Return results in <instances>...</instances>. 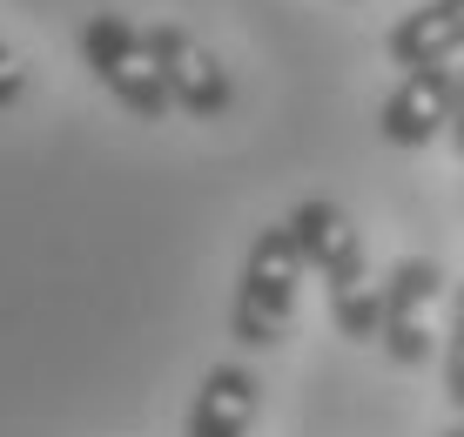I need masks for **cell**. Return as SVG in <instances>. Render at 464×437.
<instances>
[{
	"label": "cell",
	"mask_w": 464,
	"mask_h": 437,
	"mask_svg": "<svg viewBox=\"0 0 464 437\" xmlns=\"http://www.w3.org/2000/svg\"><path fill=\"white\" fill-rule=\"evenodd\" d=\"M283 229H290L303 269H316V283H324L330 323H337L350 344H371L383 296H377V277H371V256H363L357 222H350L330 196H310V202H296L290 216H283Z\"/></svg>",
	"instance_id": "1"
},
{
	"label": "cell",
	"mask_w": 464,
	"mask_h": 437,
	"mask_svg": "<svg viewBox=\"0 0 464 437\" xmlns=\"http://www.w3.org/2000/svg\"><path fill=\"white\" fill-rule=\"evenodd\" d=\"M296 283H303V256L283 222H269L249 242L243 269H236V303H229V336L243 350H276L290 336L296 316Z\"/></svg>",
	"instance_id": "2"
},
{
	"label": "cell",
	"mask_w": 464,
	"mask_h": 437,
	"mask_svg": "<svg viewBox=\"0 0 464 437\" xmlns=\"http://www.w3.org/2000/svg\"><path fill=\"white\" fill-rule=\"evenodd\" d=\"M74 47H82L88 74L102 81L135 121H169L175 115L162 74H155V54H149V27H135L128 14H108L102 7V14H88V21H82Z\"/></svg>",
	"instance_id": "3"
},
{
	"label": "cell",
	"mask_w": 464,
	"mask_h": 437,
	"mask_svg": "<svg viewBox=\"0 0 464 437\" xmlns=\"http://www.w3.org/2000/svg\"><path fill=\"white\" fill-rule=\"evenodd\" d=\"M383 310H377V344L391 364L418 370L430 350H438V330H430V310H438L444 296V269L430 263V256H397L391 277L377 283Z\"/></svg>",
	"instance_id": "4"
},
{
	"label": "cell",
	"mask_w": 464,
	"mask_h": 437,
	"mask_svg": "<svg viewBox=\"0 0 464 437\" xmlns=\"http://www.w3.org/2000/svg\"><path fill=\"white\" fill-rule=\"evenodd\" d=\"M149 54H155V74H162V88H169V108H182V115H196V121H216V115L236 108L229 68H222L188 27L155 21L149 27Z\"/></svg>",
	"instance_id": "5"
},
{
	"label": "cell",
	"mask_w": 464,
	"mask_h": 437,
	"mask_svg": "<svg viewBox=\"0 0 464 437\" xmlns=\"http://www.w3.org/2000/svg\"><path fill=\"white\" fill-rule=\"evenodd\" d=\"M451 88H458V68H418L404 74L391 94H383V141L391 149H424V141H438L444 128H451Z\"/></svg>",
	"instance_id": "6"
},
{
	"label": "cell",
	"mask_w": 464,
	"mask_h": 437,
	"mask_svg": "<svg viewBox=\"0 0 464 437\" xmlns=\"http://www.w3.org/2000/svg\"><path fill=\"white\" fill-rule=\"evenodd\" d=\"M383 54L404 74L464 61V0H424V7H411L404 21L383 34Z\"/></svg>",
	"instance_id": "7"
},
{
	"label": "cell",
	"mask_w": 464,
	"mask_h": 437,
	"mask_svg": "<svg viewBox=\"0 0 464 437\" xmlns=\"http://www.w3.org/2000/svg\"><path fill=\"white\" fill-rule=\"evenodd\" d=\"M256 370L249 364H216L209 377H202L196 403H188V424L182 437H249L256 424Z\"/></svg>",
	"instance_id": "8"
},
{
	"label": "cell",
	"mask_w": 464,
	"mask_h": 437,
	"mask_svg": "<svg viewBox=\"0 0 464 437\" xmlns=\"http://www.w3.org/2000/svg\"><path fill=\"white\" fill-rule=\"evenodd\" d=\"M444 397L464 417V283L451 289V330H444Z\"/></svg>",
	"instance_id": "9"
},
{
	"label": "cell",
	"mask_w": 464,
	"mask_h": 437,
	"mask_svg": "<svg viewBox=\"0 0 464 437\" xmlns=\"http://www.w3.org/2000/svg\"><path fill=\"white\" fill-rule=\"evenodd\" d=\"M27 102V61L0 41V108H21Z\"/></svg>",
	"instance_id": "10"
},
{
	"label": "cell",
	"mask_w": 464,
	"mask_h": 437,
	"mask_svg": "<svg viewBox=\"0 0 464 437\" xmlns=\"http://www.w3.org/2000/svg\"><path fill=\"white\" fill-rule=\"evenodd\" d=\"M444 141H451L458 161H464V68H458V88H451V128H444Z\"/></svg>",
	"instance_id": "11"
},
{
	"label": "cell",
	"mask_w": 464,
	"mask_h": 437,
	"mask_svg": "<svg viewBox=\"0 0 464 437\" xmlns=\"http://www.w3.org/2000/svg\"><path fill=\"white\" fill-rule=\"evenodd\" d=\"M444 437H464V417H458V424H451V431H444Z\"/></svg>",
	"instance_id": "12"
}]
</instances>
